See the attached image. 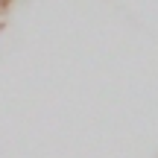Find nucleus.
Returning <instances> with one entry per match:
<instances>
[{
	"mask_svg": "<svg viewBox=\"0 0 158 158\" xmlns=\"http://www.w3.org/2000/svg\"><path fill=\"white\" fill-rule=\"evenodd\" d=\"M6 15H9V6H6L3 0H0V18H6Z\"/></svg>",
	"mask_w": 158,
	"mask_h": 158,
	"instance_id": "nucleus-1",
	"label": "nucleus"
},
{
	"mask_svg": "<svg viewBox=\"0 0 158 158\" xmlns=\"http://www.w3.org/2000/svg\"><path fill=\"white\" fill-rule=\"evenodd\" d=\"M3 3H6V6H9V9H12V3H15V0H3Z\"/></svg>",
	"mask_w": 158,
	"mask_h": 158,
	"instance_id": "nucleus-2",
	"label": "nucleus"
}]
</instances>
